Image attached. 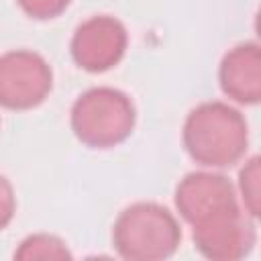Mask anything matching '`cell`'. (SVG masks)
<instances>
[{"label":"cell","instance_id":"obj_9","mask_svg":"<svg viewBox=\"0 0 261 261\" xmlns=\"http://www.w3.org/2000/svg\"><path fill=\"white\" fill-rule=\"evenodd\" d=\"M14 257L20 261H33V259H69L71 253L65 247V243L53 234H31L27 237L18 249L14 251Z\"/></svg>","mask_w":261,"mask_h":261},{"label":"cell","instance_id":"obj_8","mask_svg":"<svg viewBox=\"0 0 261 261\" xmlns=\"http://www.w3.org/2000/svg\"><path fill=\"white\" fill-rule=\"evenodd\" d=\"M218 82L222 92L239 104L261 100V49L257 43L232 47L220 61Z\"/></svg>","mask_w":261,"mask_h":261},{"label":"cell","instance_id":"obj_4","mask_svg":"<svg viewBox=\"0 0 261 261\" xmlns=\"http://www.w3.org/2000/svg\"><path fill=\"white\" fill-rule=\"evenodd\" d=\"M51 88L53 71L43 55L29 49L0 55V106L31 110L49 96Z\"/></svg>","mask_w":261,"mask_h":261},{"label":"cell","instance_id":"obj_6","mask_svg":"<svg viewBox=\"0 0 261 261\" xmlns=\"http://www.w3.org/2000/svg\"><path fill=\"white\" fill-rule=\"evenodd\" d=\"M128 35L124 24L108 14H98L84 20L71 37L73 61L92 73L114 67L126 51Z\"/></svg>","mask_w":261,"mask_h":261},{"label":"cell","instance_id":"obj_5","mask_svg":"<svg viewBox=\"0 0 261 261\" xmlns=\"http://www.w3.org/2000/svg\"><path fill=\"white\" fill-rule=\"evenodd\" d=\"M192 237L206 259L237 261L253 251L257 230L251 216L239 206L192 226Z\"/></svg>","mask_w":261,"mask_h":261},{"label":"cell","instance_id":"obj_3","mask_svg":"<svg viewBox=\"0 0 261 261\" xmlns=\"http://www.w3.org/2000/svg\"><path fill=\"white\" fill-rule=\"evenodd\" d=\"M137 112L133 100L108 86L84 92L71 106V130L86 147H116L135 128Z\"/></svg>","mask_w":261,"mask_h":261},{"label":"cell","instance_id":"obj_10","mask_svg":"<svg viewBox=\"0 0 261 261\" xmlns=\"http://www.w3.org/2000/svg\"><path fill=\"white\" fill-rule=\"evenodd\" d=\"M259 157H251L245 167L241 169L239 173V190H241V196H243V204H245V210L251 218H257L259 216V202H261V196H259Z\"/></svg>","mask_w":261,"mask_h":261},{"label":"cell","instance_id":"obj_1","mask_svg":"<svg viewBox=\"0 0 261 261\" xmlns=\"http://www.w3.org/2000/svg\"><path fill=\"white\" fill-rule=\"evenodd\" d=\"M181 139L196 163L222 169L245 157L249 147V126L237 108L212 100L202 102L186 116Z\"/></svg>","mask_w":261,"mask_h":261},{"label":"cell","instance_id":"obj_11","mask_svg":"<svg viewBox=\"0 0 261 261\" xmlns=\"http://www.w3.org/2000/svg\"><path fill=\"white\" fill-rule=\"evenodd\" d=\"M16 2L29 16L47 20V18L59 16L69 6L71 0H16Z\"/></svg>","mask_w":261,"mask_h":261},{"label":"cell","instance_id":"obj_2","mask_svg":"<svg viewBox=\"0 0 261 261\" xmlns=\"http://www.w3.org/2000/svg\"><path fill=\"white\" fill-rule=\"evenodd\" d=\"M181 241L175 216L161 204L137 202L124 208L112 228L116 253L128 261H161L171 257Z\"/></svg>","mask_w":261,"mask_h":261},{"label":"cell","instance_id":"obj_7","mask_svg":"<svg viewBox=\"0 0 261 261\" xmlns=\"http://www.w3.org/2000/svg\"><path fill=\"white\" fill-rule=\"evenodd\" d=\"M175 206L181 218L196 226L220 212L239 208V202L228 177L212 171H194L177 184Z\"/></svg>","mask_w":261,"mask_h":261},{"label":"cell","instance_id":"obj_12","mask_svg":"<svg viewBox=\"0 0 261 261\" xmlns=\"http://www.w3.org/2000/svg\"><path fill=\"white\" fill-rule=\"evenodd\" d=\"M14 210H16V196H14V190L10 186V181L0 175V230L6 228L14 216Z\"/></svg>","mask_w":261,"mask_h":261}]
</instances>
